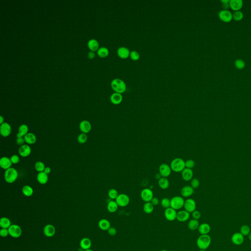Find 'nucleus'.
<instances>
[{
	"instance_id": "ddd939ff",
	"label": "nucleus",
	"mask_w": 251,
	"mask_h": 251,
	"mask_svg": "<svg viewBox=\"0 0 251 251\" xmlns=\"http://www.w3.org/2000/svg\"><path fill=\"white\" fill-rule=\"evenodd\" d=\"M177 214V212L176 210L173 209V208L171 207L165 210V218L168 221H173L176 219Z\"/></svg>"
},
{
	"instance_id": "a878e982",
	"label": "nucleus",
	"mask_w": 251,
	"mask_h": 251,
	"mask_svg": "<svg viewBox=\"0 0 251 251\" xmlns=\"http://www.w3.org/2000/svg\"><path fill=\"white\" fill-rule=\"evenodd\" d=\"M37 180L41 185H45L48 181V176L44 172H39L37 176Z\"/></svg>"
},
{
	"instance_id": "f3484780",
	"label": "nucleus",
	"mask_w": 251,
	"mask_h": 251,
	"mask_svg": "<svg viewBox=\"0 0 251 251\" xmlns=\"http://www.w3.org/2000/svg\"><path fill=\"white\" fill-rule=\"evenodd\" d=\"M92 126L91 123L87 120H83L80 124V129L82 133H89L91 130Z\"/></svg>"
},
{
	"instance_id": "a19ab883",
	"label": "nucleus",
	"mask_w": 251,
	"mask_h": 251,
	"mask_svg": "<svg viewBox=\"0 0 251 251\" xmlns=\"http://www.w3.org/2000/svg\"><path fill=\"white\" fill-rule=\"evenodd\" d=\"M119 195L118 191L114 188H112L108 191V196L110 199L112 200H116Z\"/></svg>"
},
{
	"instance_id": "2eb2a0df",
	"label": "nucleus",
	"mask_w": 251,
	"mask_h": 251,
	"mask_svg": "<svg viewBox=\"0 0 251 251\" xmlns=\"http://www.w3.org/2000/svg\"><path fill=\"white\" fill-rule=\"evenodd\" d=\"M32 152V149L28 144H24L19 148L18 153L20 156L26 158L29 156Z\"/></svg>"
},
{
	"instance_id": "aec40b11",
	"label": "nucleus",
	"mask_w": 251,
	"mask_h": 251,
	"mask_svg": "<svg viewBox=\"0 0 251 251\" xmlns=\"http://www.w3.org/2000/svg\"><path fill=\"white\" fill-rule=\"evenodd\" d=\"M43 232L45 236L48 237H51L55 235V227L52 225H47L44 228Z\"/></svg>"
},
{
	"instance_id": "393cba45",
	"label": "nucleus",
	"mask_w": 251,
	"mask_h": 251,
	"mask_svg": "<svg viewBox=\"0 0 251 251\" xmlns=\"http://www.w3.org/2000/svg\"><path fill=\"white\" fill-rule=\"evenodd\" d=\"M198 230L201 235H208L211 230V228L208 223H203L200 225Z\"/></svg>"
},
{
	"instance_id": "680f3d73",
	"label": "nucleus",
	"mask_w": 251,
	"mask_h": 251,
	"mask_svg": "<svg viewBox=\"0 0 251 251\" xmlns=\"http://www.w3.org/2000/svg\"><path fill=\"white\" fill-rule=\"evenodd\" d=\"M248 238L251 241V231L249 233V235H248Z\"/></svg>"
},
{
	"instance_id": "cd10ccee",
	"label": "nucleus",
	"mask_w": 251,
	"mask_h": 251,
	"mask_svg": "<svg viewBox=\"0 0 251 251\" xmlns=\"http://www.w3.org/2000/svg\"><path fill=\"white\" fill-rule=\"evenodd\" d=\"M87 45H88V48L92 52H94L95 51H97L99 49V42L94 39H91L89 40Z\"/></svg>"
},
{
	"instance_id": "b1692460",
	"label": "nucleus",
	"mask_w": 251,
	"mask_h": 251,
	"mask_svg": "<svg viewBox=\"0 0 251 251\" xmlns=\"http://www.w3.org/2000/svg\"><path fill=\"white\" fill-rule=\"evenodd\" d=\"M130 50L125 47H119L117 50V55L121 58L125 59L128 58L130 55Z\"/></svg>"
},
{
	"instance_id": "09e8293b",
	"label": "nucleus",
	"mask_w": 251,
	"mask_h": 251,
	"mask_svg": "<svg viewBox=\"0 0 251 251\" xmlns=\"http://www.w3.org/2000/svg\"><path fill=\"white\" fill-rule=\"evenodd\" d=\"M130 56L132 60H137L139 59V53L136 51H131V53H130Z\"/></svg>"
},
{
	"instance_id": "2f4dec72",
	"label": "nucleus",
	"mask_w": 251,
	"mask_h": 251,
	"mask_svg": "<svg viewBox=\"0 0 251 251\" xmlns=\"http://www.w3.org/2000/svg\"><path fill=\"white\" fill-rule=\"evenodd\" d=\"M158 186L162 189H166L169 187L170 183L167 178L161 177L158 180Z\"/></svg>"
},
{
	"instance_id": "423d86ee",
	"label": "nucleus",
	"mask_w": 251,
	"mask_h": 251,
	"mask_svg": "<svg viewBox=\"0 0 251 251\" xmlns=\"http://www.w3.org/2000/svg\"><path fill=\"white\" fill-rule=\"evenodd\" d=\"M115 201L120 207H126L128 206L130 202V198L128 195L126 194H120L115 200Z\"/></svg>"
},
{
	"instance_id": "1a4fd4ad",
	"label": "nucleus",
	"mask_w": 251,
	"mask_h": 251,
	"mask_svg": "<svg viewBox=\"0 0 251 251\" xmlns=\"http://www.w3.org/2000/svg\"><path fill=\"white\" fill-rule=\"evenodd\" d=\"M183 208L185 210L188 212L189 213H192L196 210V203L194 200L191 198H188L185 201Z\"/></svg>"
},
{
	"instance_id": "c756f323",
	"label": "nucleus",
	"mask_w": 251,
	"mask_h": 251,
	"mask_svg": "<svg viewBox=\"0 0 251 251\" xmlns=\"http://www.w3.org/2000/svg\"><path fill=\"white\" fill-rule=\"evenodd\" d=\"M28 133V127L26 124H22L19 127L17 137H24Z\"/></svg>"
},
{
	"instance_id": "5701e85b",
	"label": "nucleus",
	"mask_w": 251,
	"mask_h": 251,
	"mask_svg": "<svg viewBox=\"0 0 251 251\" xmlns=\"http://www.w3.org/2000/svg\"><path fill=\"white\" fill-rule=\"evenodd\" d=\"M229 6L233 10H239L243 6V1L242 0H230Z\"/></svg>"
},
{
	"instance_id": "3c124183",
	"label": "nucleus",
	"mask_w": 251,
	"mask_h": 251,
	"mask_svg": "<svg viewBox=\"0 0 251 251\" xmlns=\"http://www.w3.org/2000/svg\"><path fill=\"white\" fill-rule=\"evenodd\" d=\"M192 216L193 219L198 220L200 218H201V214L199 211L195 210H194V211L192 212Z\"/></svg>"
},
{
	"instance_id": "f704fd0d",
	"label": "nucleus",
	"mask_w": 251,
	"mask_h": 251,
	"mask_svg": "<svg viewBox=\"0 0 251 251\" xmlns=\"http://www.w3.org/2000/svg\"><path fill=\"white\" fill-rule=\"evenodd\" d=\"M143 211L146 214H151L152 213L154 210V206H153L151 202H146L143 205Z\"/></svg>"
},
{
	"instance_id": "72a5a7b5",
	"label": "nucleus",
	"mask_w": 251,
	"mask_h": 251,
	"mask_svg": "<svg viewBox=\"0 0 251 251\" xmlns=\"http://www.w3.org/2000/svg\"><path fill=\"white\" fill-rule=\"evenodd\" d=\"M199 226V222L198 220L194 219L190 220L188 223V228L191 231H194L198 229Z\"/></svg>"
},
{
	"instance_id": "603ef678",
	"label": "nucleus",
	"mask_w": 251,
	"mask_h": 251,
	"mask_svg": "<svg viewBox=\"0 0 251 251\" xmlns=\"http://www.w3.org/2000/svg\"><path fill=\"white\" fill-rule=\"evenodd\" d=\"M0 235L3 237H5L8 236V235H9L8 229L2 228L0 230Z\"/></svg>"
},
{
	"instance_id": "6e6d98bb",
	"label": "nucleus",
	"mask_w": 251,
	"mask_h": 251,
	"mask_svg": "<svg viewBox=\"0 0 251 251\" xmlns=\"http://www.w3.org/2000/svg\"><path fill=\"white\" fill-rule=\"evenodd\" d=\"M108 232L110 236H114L117 234V230L114 227H110L108 230Z\"/></svg>"
},
{
	"instance_id": "a18cd8bd",
	"label": "nucleus",
	"mask_w": 251,
	"mask_h": 251,
	"mask_svg": "<svg viewBox=\"0 0 251 251\" xmlns=\"http://www.w3.org/2000/svg\"><path fill=\"white\" fill-rule=\"evenodd\" d=\"M87 139H88V137L87 134L82 133L78 135L77 139L78 143H80V144H84L87 141Z\"/></svg>"
},
{
	"instance_id": "0eeeda50",
	"label": "nucleus",
	"mask_w": 251,
	"mask_h": 251,
	"mask_svg": "<svg viewBox=\"0 0 251 251\" xmlns=\"http://www.w3.org/2000/svg\"><path fill=\"white\" fill-rule=\"evenodd\" d=\"M140 197L141 199L145 203L150 202L154 197V193L153 191L150 188H144L142 190L140 193Z\"/></svg>"
},
{
	"instance_id": "ea45409f",
	"label": "nucleus",
	"mask_w": 251,
	"mask_h": 251,
	"mask_svg": "<svg viewBox=\"0 0 251 251\" xmlns=\"http://www.w3.org/2000/svg\"><path fill=\"white\" fill-rule=\"evenodd\" d=\"M250 232H251V229L250 227L248 225H244L240 228V233L244 236H247V235L248 236Z\"/></svg>"
},
{
	"instance_id": "9b49d317",
	"label": "nucleus",
	"mask_w": 251,
	"mask_h": 251,
	"mask_svg": "<svg viewBox=\"0 0 251 251\" xmlns=\"http://www.w3.org/2000/svg\"><path fill=\"white\" fill-rule=\"evenodd\" d=\"M218 16L219 18L222 21L225 22H229L231 21L233 18V14L229 10L223 9L220 11Z\"/></svg>"
},
{
	"instance_id": "5fc2aeb1",
	"label": "nucleus",
	"mask_w": 251,
	"mask_h": 251,
	"mask_svg": "<svg viewBox=\"0 0 251 251\" xmlns=\"http://www.w3.org/2000/svg\"><path fill=\"white\" fill-rule=\"evenodd\" d=\"M25 142L24 137H17L16 143L18 145H20V146H21L22 145L25 144Z\"/></svg>"
},
{
	"instance_id": "052dcab7",
	"label": "nucleus",
	"mask_w": 251,
	"mask_h": 251,
	"mask_svg": "<svg viewBox=\"0 0 251 251\" xmlns=\"http://www.w3.org/2000/svg\"><path fill=\"white\" fill-rule=\"evenodd\" d=\"M3 123H5L4 122V118L2 116H0V124L2 125Z\"/></svg>"
},
{
	"instance_id": "dca6fc26",
	"label": "nucleus",
	"mask_w": 251,
	"mask_h": 251,
	"mask_svg": "<svg viewBox=\"0 0 251 251\" xmlns=\"http://www.w3.org/2000/svg\"><path fill=\"white\" fill-rule=\"evenodd\" d=\"M194 193V189L190 185L183 186L181 191V196L185 198H188Z\"/></svg>"
},
{
	"instance_id": "c85d7f7f",
	"label": "nucleus",
	"mask_w": 251,
	"mask_h": 251,
	"mask_svg": "<svg viewBox=\"0 0 251 251\" xmlns=\"http://www.w3.org/2000/svg\"><path fill=\"white\" fill-rule=\"evenodd\" d=\"M98 226L100 229L103 231H108L111 227L110 221L106 219L100 220L99 222Z\"/></svg>"
},
{
	"instance_id": "49530a36",
	"label": "nucleus",
	"mask_w": 251,
	"mask_h": 251,
	"mask_svg": "<svg viewBox=\"0 0 251 251\" xmlns=\"http://www.w3.org/2000/svg\"><path fill=\"white\" fill-rule=\"evenodd\" d=\"M195 165V163L193 160L189 159V160H187L186 161H185V168L192 169V168L194 167Z\"/></svg>"
},
{
	"instance_id": "58836bf2",
	"label": "nucleus",
	"mask_w": 251,
	"mask_h": 251,
	"mask_svg": "<svg viewBox=\"0 0 251 251\" xmlns=\"http://www.w3.org/2000/svg\"><path fill=\"white\" fill-rule=\"evenodd\" d=\"M35 170H37V171L39 173V172H44L46 167H45L44 163L43 162L39 161L35 163Z\"/></svg>"
},
{
	"instance_id": "473e14b6",
	"label": "nucleus",
	"mask_w": 251,
	"mask_h": 251,
	"mask_svg": "<svg viewBox=\"0 0 251 251\" xmlns=\"http://www.w3.org/2000/svg\"><path fill=\"white\" fill-rule=\"evenodd\" d=\"M118 204L115 201H111L108 204L107 209L110 213H114L118 210Z\"/></svg>"
},
{
	"instance_id": "37998d69",
	"label": "nucleus",
	"mask_w": 251,
	"mask_h": 251,
	"mask_svg": "<svg viewBox=\"0 0 251 251\" xmlns=\"http://www.w3.org/2000/svg\"><path fill=\"white\" fill-rule=\"evenodd\" d=\"M235 66L239 69H242L245 66V62L244 60L241 59H237L235 62Z\"/></svg>"
},
{
	"instance_id": "f8f14e48",
	"label": "nucleus",
	"mask_w": 251,
	"mask_h": 251,
	"mask_svg": "<svg viewBox=\"0 0 251 251\" xmlns=\"http://www.w3.org/2000/svg\"><path fill=\"white\" fill-rule=\"evenodd\" d=\"M12 128L9 123L5 122L0 126V133L2 137H8L12 133Z\"/></svg>"
},
{
	"instance_id": "f03ea898",
	"label": "nucleus",
	"mask_w": 251,
	"mask_h": 251,
	"mask_svg": "<svg viewBox=\"0 0 251 251\" xmlns=\"http://www.w3.org/2000/svg\"><path fill=\"white\" fill-rule=\"evenodd\" d=\"M211 237L208 235H201L197 240V245L200 250L207 249L211 244Z\"/></svg>"
},
{
	"instance_id": "6e6552de",
	"label": "nucleus",
	"mask_w": 251,
	"mask_h": 251,
	"mask_svg": "<svg viewBox=\"0 0 251 251\" xmlns=\"http://www.w3.org/2000/svg\"><path fill=\"white\" fill-rule=\"evenodd\" d=\"M8 229L9 234L12 237L18 238L22 235V229L21 227L17 225H12Z\"/></svg>"
},
{
	"instance_id": "c03bdc74",
	"label": "nucleus",
	"mask_w": 251,
	"mask_h": 251,
	"mask_svg": "<svg viewBox=\"0 0 251 251\" xmlns=\"http://www.w3.org/2000/svg\"><path fill=\"white\" fill-rule=\"evenodd\" d=\"M161 206L162 208L165 209H166L167 208L170 207V200L168 198H164L161 200Z\"/></svg>"
},
{
	"instance_id": "e433bc0d",
	"label": "nucleus",
	"mask_w": 251,
	"mask_h": 251,
	"mask_svg": "<svg viewBox=\"0 0 251 251\" xmlns=\"http://www.w3.org/2000/svg\"><path fill=\"white\" fill-rule=\"evenodd\" d=\"M22 193L25 196L30 197L32 196L33 194V188L30 185H25L22 188Z\"/></svg>"
},
{
	"instance_id": "bf43d9fd",
	"label": "nucleus",
	"mask_w": 251,
	"mask_h": 251,
	"mask_svg": "<svg viewBox=\"0 0 251 251\" xmlns=\"http://www.w3.org/2000/svg\"><path fill=\"white\" fill-rule=\"evenodd\" d=\"M44 172L46 174H47V175H48V174H49L51 173V168L49 167H46Z\"/></svg>"
},
{
	"instance_id": "7ed1b4c3",
	"label": "nucleus",
	"mask_w": 251,
	"mask_h": 251,
	"mask_svg": "<svg viewBox=\"0 0 251 251\" xmlns=\"http://www.w3.org/2000/svg\"><path fill=\"white\" fill-rule=\"evenodd\" d=\"M111 87L114 91L117 93L124 92L126 90V85L125 82L120 78H115L111 82Z\"/></svg>"
},
{
	"instance_id": "a211bd4d",
	"label": "nucleus",
	"mask_w": 251,
	"mask_h": 251,
	"mask_svg": "<svg viewBox=\"0 0 251 251\" xmlns=\"http://www.w3.org/2000/svg\"><path fill=\"white\" fill-rule=\"evenodd\" d=\"M190 218V213L185 210H181L177 212L176 219L181 222L187 221Z\"/></svg>"
},
{
	"instance_id": "20e7f679",
	"label": "nucleus",
	"mask_w": 251,
	"mask_h": 251,
	"mask_svg": "<svg viewBox=\"0 0 251 251\" xmlns=\"http://www.w3.org/2000/svg\"><path fill=\"white\" fill-rule=\"evenodd\" d=\"M5 179L7 183H12L16 181L18 177V173L15 168H9L5 170Z\"/></svg>"
},
{
	"instance_id": "69168bd1",
	"label": "nucleus",
	"mask_w": 251,
	"mask_h": 251,
	"mask_svg": "<svg viewBox=\"0 0 251 251\" xmlns=\"http://www.w3.org/2000/svg\"><path fill=\"white\" fill-rule=\"evenodd\" d=\"M160 251H169L168 250H161Z\"/></svg>"
},
{
	"instance_id": "7c9ffc66",
	"label": "nucleus",
	"mask_w": 251,
	"mask_h": 251,
	"mask_svg": "<svg viewBox=\"0 0 251 251\" xmlns=\"http://www.w3.org/2000/svg\"><path fill=\"white\" fill-rule=\"evenodd\" d=\"M91 241L88 238H83L80 242V246L83 249H89L91 246Z\"/></svg>"
},
{
	"instance_id": "0e129e2a",
	"label": "nucleus",
	"mask_w": 251,
	"mask_h": 251,
	"mask_svg": "<svg viewBox=\"0 0 251 251\" xmlns=\"http://www.w3.org/2000/svg\"><path fill=\"white\" fill-rule=\"evenodd\" d=\"M199 251H206V250H200Z\"/></svg>"
},
{
	"instance_id": "8fccbe9b",
	"label": "nucleus",
	"mask_w": 251,
	"mask_h": 251,
	"mask_svg": "<svg viewBox=\"0 0 251 251\" xmlns=\"http://www.w3.org/2000/svg\"><path fill=\"white\" fill-rule=\"evenodd\" d=\"M10 158L12 163L14 164H16L18 163L19 162V161H20V158L17 155H14L11 156V158Z\"/></svg>"
},
{
	"instance_id": "4c0bfd02",
	"label": "nucleus",
	"mask_w": 251,
	"mask_h": 251,
	"mask_svg": "<svg viewBox=\"0 0 251 251\" xmlns=\"http://www.w3.org/2000/svg\"><path fill=\"white\" fill-rule=\"evenodd\" d=\"M97 54L100 58H106L109 54V50L106 47H102L99 49L97 51Z\"/></svg>"
},
{
	"instance_id": "412c9836",
	"label": "nucleus",
	"mask_w": 251,
	"mask_h": 251,
	"mask_svg": "<svg viewBox=\"0 0 251 251\" xmlns=\"http://www.w3.org/2000/svg\"><path fill=\"white\" fill-rule=\"evenodd\" d=\"M12 164L10 158H8L7 156H3L0 160V166L3 169H8L12 167Z\"/></svg>"
},
{
	"instance_id": "6ab92c4d",
	"label": "nucleus",
	"mask_w": 251,
	"mask_h": 251,
	"mask_svg": "<svg viewBox=\"0 0 251 251\" xmlns=\"http://www.w3.org/2000/svg\"><path fill=\"white\" fill-rule=\"evenodd\" d=\"M181 173V177L185 181H190L193 179V172L192 169L185 168Z\"/></svg>"
},
{
	"instance_id": "de8ad7c7",
	"label": "nucleus",
	"mask_w": 251,
	"mask_h": 251,
	"mask_svg": "<svg viewBox=\"0 0 251 251\" xmlns=\"http://www.w3.org/2000/svg\"><path fill=\"white\" fill-rule=\"evenodd\" d=\"M200 185V181L199 180L196 179V178H194L192 179L191 180L190 182V186L193 188V189H196L198 188V187Z\"/></svg>"
},
{
	"instance_id": "9d476101",
	"label": "nucleus",
	"mask_w": 251,
	"mask_h": 251,
	"mask_svg": "<svg viewBox=\"0 0 251 251\" xmlns=\"http://www.w3.org/2000/svg\"><path fill=\"white\" fill-rule=\"evenodd\" d=\"M171 172L170 166L166 163H162L159 167V174L161 177L167 178L171 175Z\"/></svg>"
},
{
	"instance_id": "4d7b16f0",
	"label": "nucleus",
	"mask_w": 251,
	"mask_h": 251,
	"mask_svg": "<svg viewBox=\"0 0 251 251\" xmlns=\"http://www.w3.org/2000/svg\"><path fill=\"white\" fill-rule=\"evenodd\" d=\"M150 202L152 203V204L154 206H158V205L159 204V203H160V200H159L158 198H156V197H154Z\"/></svg>"
},
{
	"instance_id": "bb28decb",
	"label": "nucleus",
	"mask_w": 251,
	"mask_h": 251,
	"mask_svg": "<svg viewBox=\"0 0 251 251\" xmlns=\"http://www.w3.org/2000/svg\"><path fill=\"white\" fill-rule=\"evenodd\" d=\"M25 142L27 144H34L37 142V138L36 135L34 133H28L24 137Z\"/></svg>"
},
{
	"instance_id": "f257e3e1",
	"label": "nucleus",
	"mask_w": 251,
	"mask_h": 251,
	"mask_svg": "<svg viewBox=\"0 0 251 251\" xmlns=\"http://www.w3.org/2000/svg\"><path fill=\"white\" fill-rule=\"evenodd\" d=\"M170 166L172 171L176 173H180L185 168V161L183 158H177L172 160Z\"/></svg>"
},
{
	"instance_id": "4468645a",
	"label": "nucleus",
	"mask_w": 251,
	"mask_h": 251,
	"mask_svg": "<svg viewBox=\"0 0 251 251\" xmlns=\"http://www.w3.org/2000/svg\"><path fill=\"white\" fill-rule=\"evenodd\" d=\"M231 240L233 244L237 246L241 245L244 241V236L240 233H235L231 236Z\"/></svg>"
},
{
	"instance_id": "c9c22d12",
	"label": "nucleus",
	"mask_w": 251,
	"mask_h": 251,
	"mask_svg": "<svg viewBox=\"0 0 251 251\" xmlns=\"http://www.w3.org/2000/svg\"><path fill=\"white\" fill-rule=\"evenodd\" d=\"M11 221L7 217H2L0 220V226L3 229H8L11 226Z\"/></svg>"
},
{
	"instance_id": "e2e57ef3",
	"label": "nucleus",
	"mask_w": 251,
	"mask_h": 251,
	"mask_svg": "<svg viewBox=\"0 0 251 251\" xmlns=\"http://www.w3.org/2000/svg\"><path fill=\"white\" fill-rule=\"evenodd\" d=\"M93 251V250H92L90 249H89L86 250H85V251Z\"/></svg>"
},
{
	"instance_id": "13d9d810",
	"label": "nucleus",
	"mask_w": 251,
	"mask_h": 251,
	"mask_svg": "<svg viewBox=\"0 0 251 251\" xmlns=\"http://www.w3.org/2000/svg\"><path fill=\"white\" fill-rule=\"evenodd\" d=\"M95 53H94V52L90 51V52L88 53V58H89L90 60H93V58H95Z\"/></svg>"
},
{
	"instance_id": "79ce46f5",
	"label": "nucleus",
	"mask_w": 251,
	"mask_h": 251,
	"mask_svg": "<svg viewBox=\"0 0 251 251\" xmlns=\"http://www.w3.org/2000/svg\"><path fill=\"white\" fill-rule=\"evenodd\" d=\"M243 14L242 12L240 10L235 11V12L233 14V18L236 21H240L242 20L243 18Z\"/></svg>"
},
{
	"instance_id": "39448f33",
	"label": "nucleus",
	"mask_w": 251,
	"mask_h": 251,
	"mask_svg": "<svg viewBox=\"0 0 251 251\" xmlns=\"http://www.w3.org/2000/svg\"><path fill=\"white\" fill-rule=\"evenodd\" d=\"M184 203L185 200L183 199V197L178 196L173 197L170 200V207L176 210H181L183 207Z\"/></svg>"
},
{
	"instance_id": "864d4df0",
	"label": "nucleus",
	"mask_w": 251,
	"mask_h": 251,
	"mask_svg": "<svg viewBox=\"0 0 251 251\" xmlns=\"http://www.w3.org/2000/svg\"><path fill=\"white\" fill-rule=\"evenodd\" d=\"M229 1L230 0H221V2L222 3V7L224 8V9L228 10V8L230 7Z\"/></svg>"
},
{
	"instance_id": "4be33fe9",
	"label": "nucleus",
	"mask_w": 251,
	"mask_h": 251,
	"mask_svg": "<svg viewBox=\"0 0 251 251\" xmlns=\"http://www.w3.org/2000/svg\"><path fill=\"white\" fill-rule=\"evenodd\" d=\"M110 100L112 104L114 105L120 104L123 100V96L120 93L115 92L112 94L110 97Z\"/></svg>"
}]
</instances>
